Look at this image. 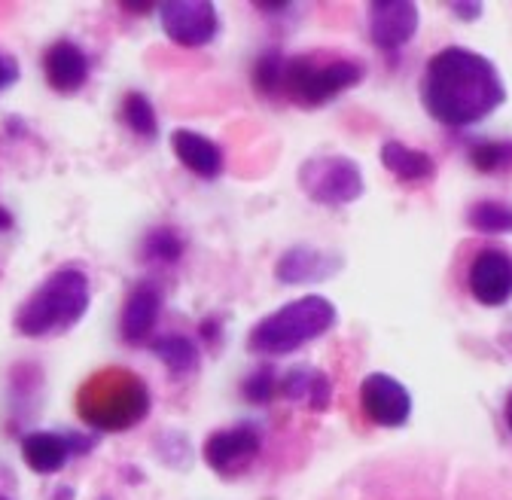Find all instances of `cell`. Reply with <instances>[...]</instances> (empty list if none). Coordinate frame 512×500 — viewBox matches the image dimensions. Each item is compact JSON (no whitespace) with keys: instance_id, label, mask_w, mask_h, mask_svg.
Instances as JSON below:
<instances>
[{"instance_id":"1","label":"cell","mask_w":512,"mask_h":500,"mask_svg":"<svg viewBox=\"0 0 512 500\" xmlns=\"http://www.w3.org/2000/svg\"><path fill=\"white\" fill-rule=\"evenodd\" d=\"M506 101V86L494 61L467 49L445 46L424 68L421 104L445 129H470Z\"/></svg>"},{"instance_id":"2","label":"cell","mask_w":512,"mask_h":500,"mask_svg":"<svg viewBox=\"0 0 512 500\" xmlns=\"http://www.w3.org/2000/svg\"><path fill=\"white\" fill-rule=\"evenodd\" d=\"M92 302V284L89 275L77 266L55 269L16 311V330L28 339L68 333L80 324V318L89 311Z\"/></svg>"},{"instance_id":"3","label":"cell","mask_w":512,"mask_h":500,"mask_svg":"<svg viewBox=\"0 0 512 500\" xmlns=\"http://www.w3.org/2000/svg\"><path fill=\"white\" fill-rule=\"evenodd\" d=\"M339 321V311L327 296H302L281 305L272 315H266L247 336V348L253 354L281 357L293 354L302 345L330 333Z\"/></svg>"},{"instance_id":"4","label":"cell","mask_w":512,"mask_h":500,"mask_svg":"<svg viewBox=\"0 0 512 500\" xmlns=\"http://www.w3.org/2000/svg\"><path fill=\"white\" fill-rule=\"evenodd\" d=\"M77 409L95 430H128L150 415V388L132 372L104 369L80 391Z\"/></svg>"},{"instance_id":"5","label":"cell","mask_w":512,"mask_h":500,"mask_svg":"<svg viewBox=\"0 0 512 500\" xmlns=\"http://www.w3.org/2000/svg\"><path fill=\"white\" fill-rule=\"evenodd\" d=\"M360 80H363L360 61L336 58L330 65H317L311 55H299V58H287L281 92L290 95L299 107H320L330 98L354 89Z\"/></svg>"},{"instance_id":"6","label":"cell","mask_w":512,"mask_h":500,"mask_svg":"<svg viewBox=\"0 0 512 500\" xmlns=\"http://www.w3.org/2000/svg\"><path fill=\"white\" fill-rule=\"evenodd\" d=\"M299 190L314 205L342 208L363 196V171L345 156H317L299 168Z\"/></svg>"},{"instance_id":"7","label":"cell","mask_w":512,"mask_h":500,"mask_svg":"<svg viewBox=\"0 0 512 500\" xmlns=\"http://www.w3.org/2000/svg\"><path fill=\"white\" fill-rule=\"evenodd\" d=\"M159 22L168 40L186 49L208 46L220 31V16L208 0H168L159 7Z\"/></svg>"},{"instance_id":"8","label":"cell","mask_w":512,"mask_h":500,"mask_svg":"<svg viewBox=\"0 0 512 500\" xmlns=\"http://www.w3.org/2000/svg\"><path fill=\"white\" fill-rule=\"evenodd\" d=\"M260 449H263L260 430H256L253 424H235V427H223V430L211 433L202 446V455L214 473L238 476L253 464V458L260 455Z\"/></svg>"},{"instance_id":"9","label":"cell","mask_w":512,"mask_h":500,"mask_svg":"<svg viewBox=\"0 0 512 500\" xmlns=\"http://www.w3.org/2000/svg\"><path fill=\"white\" fill-rule=\"evenodd\" d=\"M360 403L372 424L403 427L412 415V394L388 372H369L360 385Z\"/></svg>"},{"instance_id":"10","label":"cell","mask_w":512,"mask_h":500,"mask_svg":"<svg viewBox=\"0 0 512 500\" xmlns=\"http://www.w3.org/2000/svg\"><path fill=\"white\" fill-rule=\"evenodd\" d=\"M470 296L479 305L500 308L512 299V254L503 247H485L467 272Z\"/></svg>"},{"instance_id":"11","label":"cell","mask_w":512,"mask_h":500,"mask_svg":"<svg viewBox=\"0 0 512 500\" xmlns=\"http://www.w3.org/2000/svg\"><path fill=\"white\" fill-rule=\"evenodd\" d=\"M418 31V7L409 0H378L369 7V37L378 49L397 52Z\"/></svg>"},{"instance_id":"12","label":"cell","mask_w":512,"mask_h":500,"mask_svg":"<svg viewBox=\"0 0 512 500\" xmlns=\"http://www.w3.org/2000/svg\"><path fill=\"white\" fill-rule=\"evenodd\" d=\"M43 74L55 92L74 95L89 80V58L74 40H55L43 55Z\"/></svg>"},{"instance_id":"13","label":"cell","mask_w":512,"mask_h":500,"mask_svg":"<svg viewBox=\"0 0 512 500\" xmlns=\"http://www.w3.org/2000/svg\"><path fill=\"white\" fill-rule=\"evenodd\" d=\"M162 311V290L150 281H141L132 293H128L122 315H119V336L125 345H141L150 339L156 318Z\"/></svg>"},{"instance_id":"14","label":"cell","mask_w":512,"mask_h":500,"mask_svg":"<svg viewBox=\"0 0 512 500\" xmlns=\"http://www.w3.org/2000/svg\"><path fill=\"white\" fill-rule=\"evenodd\" d=\"M171 150H174V156H177L192 174L202 177V180H214V177L223 174L226 159H223L220 144L211 141V138H205V135H199V132L177 129V132L171 135Z\"/></svg>"},{"instance_id":"15","label":"cell","mask_w":512,"mask_h":500,"mask_svg":"<svg viewBox=\"0 0 512 500\" xmlns=\"http://www.w3.org/2000/svg\"><path fill=\"white\" fill-rule=\"evenodd\" d=\"M342 263L324 250L314 247H290L287 254L275 263V278L284 284H311L330 278Z\"/></svg>"},{"instance_id":"16","label":"cell","mask_w":512,"mask_h":500,"mask_svg":"<svg viewBox=\"0 0 512 500\" xmlns=\"http://www.w3.org/2000/svg\"><path fill=\"white\" fill-rule=\"evenodd\" d=\"M74 446H71V436H61V433H49V430H37L28 433L22 440V458L25 464L40 473V476H52L58 473L64 464H68Z\"/></svg>"},{"instance_id":"17","label":"cell","mask_w":512,"mask_h":500,"mask_svg":"<svg viewBox=\"0 0 512 500\" xmlns=\"http://www.w3.org/2000/svg\"><path fill=\"white\" fill-rule=\"evenodd\" d=\"M278 394L287 400H302L314 412H324L333 400V385L324 372L308 369V366H296L278 379Z\"/></svg>"},{"instance_id":"18","label":"cell","mask_w":512,"mask_h":500,"mask_svg":"<svg viewBox=\"0 0 512 500\" xmlns=\"http://www.w3.org/2000/svg\"><path fill=\"white\" fill-rule=\"evenodd\" d=\"M381 165L388 168L394 177L406 180V183H418V180H430L436 174V162L433 156L415 150V147H406L400 141H388L381 147Z\"/></svg>"},{"instance_id":"19","label":"cell","mask_w":512,"mask_h":500,"mask_svg":"<svg viewBox=\"0 0 512 500\" xmlns=\"http://www.w3.org/2000/svg\"><path fill=\"white\" fill-rule=\"evenodd\" d=\"M153 354L168 366V372L174 375V379H183V375H192L199 369L202 363V354H199V345L186 339V336H159L153 342Z\"/></svg>"},{"instance_id":"20","label":"cell","mask_w":512,"mask_h":500,"mask_svg":"<svg viewBox=\"0 0 512 500\" xmlns=\"http://www.w3.org/2000/svg\"><path fill=\"white\" fill-rule=\"evenodd\" d=\"M467 223L485 235H509L512 232V205L500 199H482L467 208Z\"/></svg>"},{"instance_id":"21","label":"cell","mask_w":512,"mask_h":500,"mask_svg":"<svg viewBox=\"0 0 512 500\" xmlns=\"http://www.w3.org/2000/svg\"><path fill=\"white\" fill-rule=\"evenodd\" d=\"M122 122L144 141H153L159 135V119H156L153 101L144 92H128L122 98Z\"/></svg>"},{"instance_id":"22","label":"cell","mask_w":512,"mask_h":500,"mask_svg":"<svg viewBox=\"0 0 512 500\" xmlns=\"http://www.w3.org/2000/svg\"><path fill=\"white\" fill-rule=\"evenodd\" d=\"M470 165L482 174L512 171V141H479L470 147Z\"/></svg>"},{"instance_id":"23","label":"cell","mask_w":512,"mask_h":500,"mask_svg":"<svg viewBox=\"0 0 512 500\" xmlns=\"http://www.w3.org/2000/svg\"><path fill=\"white\" fill-rule=\"evenodd\" d=\"M180 257H183V238L174 229L159 226L144 238V260L159 263V266H171Z\"/></svg>"},{"instance_id":"24","label":"cell","mask_w":512,"mask_h":500,"mask_svg":"<svg viewBox=\"0 0 512 500\" xmlns=\"http://www.w3.org/2000/svg\"><path fill=\"white\" fill-rule=\"evenodd\" d=\"M284 68H287V55L278 49H269L256 58L253 65V86L263 95H278L284 86Z\"/></svg>"},{"instance_id":"25","label":"cell","mask_w":512,"mask_h":500,"mask_svg":"<svg viewBox=\"0 0 512 500\" xmlns=\"http://www.w3.org/2000/svg\"><path fill=\"white\" fill-rule=\"evenodd\" d=\"M241 394H244L247 403H256V406L269 403L278 394V375H275V369L272 366L253 369L247 379L241 382Z\"/></svg>"},{"instance_id":"26","label":"cell","mask_w":512,"mask_h":500,"mask_svg":"<svg viewBox=\"0 0 512 500\" xmlns=\"http://www.w3.org/2000/svg\"><path fill=\"white\" fill-rule=\"evenodd\" d=\"M16 80H19V61L10 52L0 49V89L16 83Z\"/></svg>"},{"instance_id":"27","label":"cell","mask_w":512,"mask_h":500,"mask_svg":"<svg viewBox=\"0 0 512 500\" xmlns=\"http://www.w3.org/2000/svg\"><path fill=\"white\" fill-rule=\"evenodd\" d=\"M452 13L461 16V19H467V22H473V19L482 16V7L479 4H452Z\"/></svg>"},{"instance_id":"28","label":"cell","mask_w":512,"mask_h":500,"mask_svg":"<svg viewBox=\"0 0 512 500\" xmlns=\"http://www.w3.org/2000/svg\"><path fill=\"white\" fill-rule=\"evenodd\" d=\"M202 339H205L208 345H217V342H220V321L205 318V324H202Z\"/></svg>"},{"instance_id":"29","label":"cell","mask_w":512,"mask_h":500,"mask_svg":"<svg viewBox=\"0 0 512 500\" xmlns=\"http://www.w3.org/2000/svg\"><path fill=\"white\" fill-rule=\"evenodd\" d=\"M503 418H506V427H509V433H512V394L506 397V409H503Z\"/></svg>"},{"instance_id":"30","label":"cell","mask_w":512,"mask_h":500,"mask_svg":"<svg viewBox=\"0 0 512 500\" xmlns=\"http://www.w3.org/2000/svg\"><path fill=\"white\" fill-rule=\"evenodd\" d=\"M13 226V217L4 211V208H0V232H4V229H10Z\"/></svg>"},{"instance_id":"31","label":"cell","mask_w":512,"mask_h":500,"mask_svg":"<svg viewBox=\"0 0 512 500\" xmlns=\"http://www.w3.org/2000/svg\"><path fill=\"white\" fill-rule=\"evenodd\" d=\"M0 500H7V497H0Z\"/></svg>"}]
</instances>
